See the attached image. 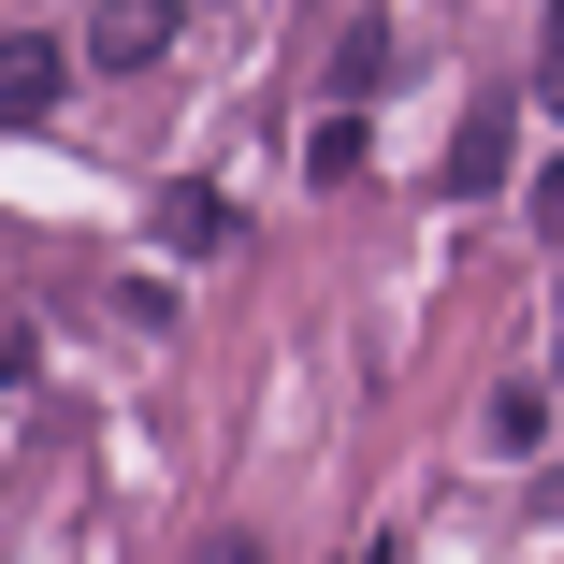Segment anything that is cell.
<instances>
[{
  "label": "cell",
  "mask_w": 564,
  "mask_h": 564,
  "mask_svg": "<svg viewBox=\"0 0 564 564\" xmlns=\"http://www.w3.org/2000/svg\"><path fill=\"white\" fill-rule=\"evenodd\" d=\"M58 87H73L58 30H15V44H0V131H44V117H58Z\"/></svg>",
  "instance_id": "6da1fadb"
},
{
  "label": "cell",
  "mask_w": 564,
  "mask_h": 564,
  "mask_svg": "<svg viewBox=\"0 0 564 564\" xmlns=\"http://www.w3.org/2000/svg\"><path fill=\"white\" fill-rule=\"evenodd\" d=\"M160 44H174V15H160V0H101V15H87V58H101V73H145Z\"/></svg>",
  "instance_id": "7a4b0ae2"
},
{
  "label": "cell",
  "mask_w": 564,
  "mask_h": 564,
  "mask_svg": "<svg viewBox=\"0 0 564 564\" xmlns=\"http://www.w3.org/2000/svg\"><path fill=\"white\" fill-rule=\"evenodd\" d=\"M160 232H174L188 261H217V247H232V232H247V217H232V203H217V188H160Z\"/></svg>",
  "instance_id": "3957f363"
},
{
  "label": "cell",
  "mask_w": 564,
  "mask_h": 564,
  "mask_svg": "<svg viewBox=\"0 0 564 564\" xmlns=\"http://www.w3.org/2000/svg\"><path fill=\"white\" fill-rule=\"evenodd\" d=\"M448 188H507V101H478V117L448 131Z\"/></svg>",
  "instance_id": "277c9868"
},
{
  "label": "cell",
  "mask_w": 564,
  "mask_h": 564,
  "mask_svg": "<svg viewBox=\"0 0 564 564\" xmlns=\"http://www.w3.org/2000/svg\"><path fill=\"white\" fill-rule=\"evenodd\" d=\"M377 73H391V30L362 15L348 44H333V117H362V101H377Z\"/></svg>",
  "instance_id": "5b68a950"
},
{
  "label": "cell",
  "mask_w": 564,
  "mask_h": 564,
  "mask_svg": "<svg viewBox=\"0 0 564 564\" xmlns=\"http://www.w3.org/2000/svg\"><path fill=\"white\" fill-rule=\"evenodd\" d=\"M362 160H377V131H362V117H318V145H304V174H318V188H348Z\"/></svg>",
  "instance_id": "8992f818"
},
{
  "label": "cell",
  "mask_w": 564,
  "mask_h": 564,
  "mask_svg": "<svg viewBox=\"0 0 564 564\" xmlns=\"http://www.w3.org/2000/svg\"><path fill=\"white\" fill-rule=\"evenodd\" d=\"M535 434H550V391H535V377H521V391H492V448H535Z\"/></svg>",
  "instance_id": "52a82bcc"
},
{
  "label": "cell",
  "mask_w": 564,
  "mask_h": 564,
  "mask_svg": "<svg viewBox=\"0 0 564 564\" xmlns=\"http://www.w3.org/2000/svg\"><path fill=\"white\" fill-rule=\"evenodd\" d=\"M535 101L564 117V0H550V30H535Z\"/></svg>",
  "instance_id": "ba28073f"
},
{
  "label": "cell",
  "mask_w": 564,
  "mask_h": 564,
  "mask_svg": "<svg viewBox=\"0 0 564 564\" xmlns=\"http://www.w3.org/2000/svg\"><path fill=\"white\" fill-rule=\"evenodd\" d=\"M521 217H535V232H550V247H564V160H550V174H535V188H521Z\"/></svg>",
  "instance_id": "9c48e42d"
},
{
  "label": "cell",
  "mask_w": 564,
  "mask_h": 564,
  "mask_svg": "<svg viewBox=\"0 0 564 564\" xmlns=\"http://www.w3.org/2000/svg\"><path fill=\"white\" fill-rule=\"evenodd\" d=\"M203 564H261V535H217V550H203Z\"/></svg>",
  "instance_id": "30bf717a"
},
{
  "label": "cell",
  "mask_w": 564,
  "mask_h": 564,
  "mask_svg": "<svg viewBox=\"0 0 564 564\" xmlns=\"http://www.w3.org/2000/svg\"><path fill=\"white\" fill-rule=\"evenodd\" d=\"M550 507H564V464H550Z\"/></svg>",
  "instance_id": "8fae6325"
}]
</instances>
